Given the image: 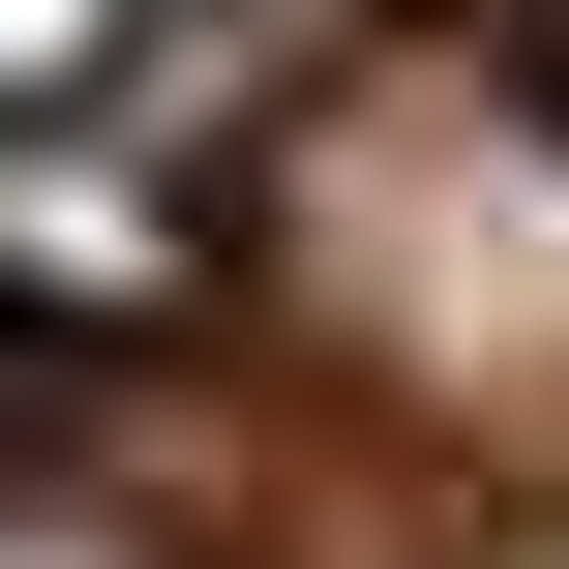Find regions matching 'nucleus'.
<instances>
[{
  "mask_svg": "<svg viewBox=\"0 0 569 569\" xmlns=\"http://www.w3.org/2000/svg\"><path fill=\"white\" fill-rule=\"evenodd\" d=\"M0 569H120V540H90V510H0Z\"/></svg>",
  "mask_w": 569,
  "mask_h": 569,
  "instance_id": "2",
  "label": "nucleus"
},
{
  "mask_svg": "<svg viewBox=\"0 0 569 569\" xmlns=\"http://www.w3.org/2000/svg\"><path fill=\"white\" fill-rule=\"evenodd\" d=\"M210 240L150 180V120H0V330H150Z\"/></svg>",
  "mask_w": 569,
  "mask_h": 569,
  "instance_id": "1",
  "label": "nucleus"
},
{
  "mask_svg": "<svg viewBox=\"0 0 569 569\" xmlns=\"http://www.w3.org/2000/svg\"><path fill=\"white\" fill-rule=\"evenodd\" d=\"M540 569H569V540H540Z\"/></svg>",
  "mask_w": 569,
  "mask_h": 569,
  "instance_id": "3",
  "label": "nucleus"
}]
</instances>
